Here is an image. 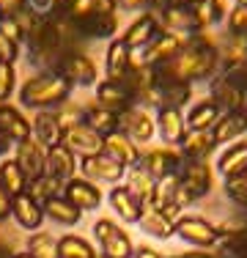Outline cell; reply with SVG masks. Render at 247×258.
I'll return each mask as SVG.
<instances>
[{
  "label": "cell",
  "mask_w": 247,
  "mask_h": 258,
  "mask_svg": "<svg viewBox=\"0 0 247 258\" xmlns=\"http://www.w3.org/2000/svg\"><path fill=\"white\" fill-rule=\"evenodd\" d=\"M0 135L14 146L30 138V121L22 115L20 107H14L9 102L0 104Z\"/></svg>",
  "instance_id": "23"
},
{
  "label": "cell",
  "mask_w": 247,
  "mask_h": 258,
  "mask_svg": "<svg viewBox=\"0 0 247 258\" xmlns=\"http://www.w3.org/2000/svg\"><path fill=\"white\" fill-rule=\"evenodd\" d=\"M127 184L124 187L129 189V192L135 195V198L140 201L143 206H148L151 204V198H154V189H157V181L151 179V173H148L146 168H140V165H135V168H129L127 170Z\"/></svg>",
  "instance_id": "32"
},
{
  "label": "cell",
  "mask_w": 247,
  "mask_h": 258,
  "mask_svg": "<svg viewBox=\"0 0 247 258\" xmlns=\"http://www.w3.org/2000/svg\"><path fill=\"white\" fill-rule=\"evenodd\" d=\"M209 85H212V99L217 102V107L222 110V113H239V110H247L244 91L239 88L231 77L217 75Z\"/></svg>",
  "instance_id": "18"
},
{
  "label": "cell",
  "mask_w": 247,
  "mask_h": 258,
  "mask_svg": "<svg viewBox=\"0 0 247 258\" xmlns=\"http://www.w3.org/2000/svg\"><path fill=\"white\" fill-rule=\"evenodd\" d=\"M60 146H66L77 159H83V157L102 154L104 138L99 132H94L88 124H77V126L64 129V140H60Z\"/></svg>",
  "instance_id": "14"
},
{
  "label": "cell",
  "mask_w": 247,
  "mask_h": 258,
  "mask_svg": "<svg viewBox=\"0 0 247 258\" xmlns=\"http://www.w3.org/2000/svg\"><path fill=\"white\" fill-rule=\"evenodd\" d=\"M14 255H17L14 247H9L6 242H0V258H14Z\"/></svg>",
  "instance_id": "52"
},
{
  "label": "cell",
  "mask_w": 247,
  "mask_h": 258,
  "mask_svg": "<svg viewBox=\"0 0 247 258\" xmlns=\"http://www.w3.org/2000/svg\"><path fill=\"white\" fill-rule=\"evenodd\" d=\"M80 173H83V179L88 181H104V184H121V179L127 176V168L118 165L115 159H110L107 154H94V157H83L80 159Z\"/></svg>",
  "instance_id": "13"
},
{
  "label": "cell",
  "mask_w": 247,
  "mask_h": 258,
  "mask_svg": "<svg viewBox=\"0 0 247 258\" xmlns=\"http://www.w3.org/2000/svg\"><path fill=\"white\" fill-rule=\"evenodd\" d=\"M195 3H198V0H195Z\"/></svg>",
  "instance_id": "58"
},
{
  "label": "cell",
  "mask_w": 247,
  "mask_h": 258,
  "mask_svg": "<svg viewBox=\"0 0 247 258\" xmlns=\"http://www.w3.org/2000/svg\"><path fill=\"white\" fill-rule=\"evenodd\" d=\"M30 258H58V239L47 231H36L28 239V250Z\"/></svg>",
  "instance_id": "39"
},
{
  "label": "cell",
  "mask_w": 247,
  "mask_h": 258,
  "mask_svg": "<svg viewBox=\"0 0 247 258\" xmlns=\"http://www.w3.org/2000/svg\"><path fill=\"white\" fill-rule=\"evenodd\" d=\"M11 217L22 231H39L44 223V206L36 204L28 192H22L11 201Z\"/></svg>",
  "instance_id": "24"
},
{
  "label": "cell",
  "mask_w": 247,
  "mask_h": 258,
  "mask_svg": "<svg viewBox=\"0 0 247 258\" xmlns=\"http://www.w3.org/2000/svg\"><path fill=\"white\" fill-rule=\"evenodd\" d=\"M99 107L110 110V113L121 115L127 107H132L135 99L132 94L127 91V85L118 83V80H99L96 83V99H94Z\"/></svg>",
  "instance_id": "20"
},
{
  "label": "cell",
  "mask_w": 247,
  "mask_h": 258,
  "mask_svg": "<svg viewBox=\"0 0 247 258\" xmlns=\"http://www.w3.org/2000/svg\"><path fill=\"white\" fill-rule=\"evenodd\" d=\"M247 170V140H236V143H228L225 151L217 157V173L222 179H231V176H242Z\"/></svg>",
  "instance_id": "28"
},
{
  "label": "cell",
  "mask_w": 247,
  "mask_h": 258,
  "mask_svg": "<svg viewBox=\"0 0 247 258\" xmlns=\"http://www.w3.org/2000/svg\"><path fill=\"white\" fill-rule=\"evenodd\" d=\"M102 154H107L110 159H115L118 165H124V168L129 170V168H135V165L140 162V154H143V151H140V146L132 143L121 129H115V132L104 135Z\"/></svg>",
  "instance_id": "19"
},
{
  "label": "cell",
  "mask_w": 247,
  "mask_h": 258,
  "mask_svg": "<svg viewBox=\"0 0 247 258\" xmlns=\"http://www.w3.org/2000/svg\"><path fill=\"white\" fill-rule=\"evenodd\" d=\"M72 83L64 80L58 72H36L20 85V102L22 107H30L36 113L41 110H58L60 104L72 99Z\"/></svg>",
  "instance_id": "2"
},
{
  "label": "cell",
  "mask_w": 247,
  "mask_h": 258,
  "mask_svg": "<svg viewBox=\"0 0 247 258\" xmlns=\"http://www.w3.org/2000/svg\"><path fill=\"white\" fill-rule=\"evenodd\" d=\"M138 165H140V168H146L148 173H151L154 181H162V179H168V176H176L178 170H181L184 157H181V151L162 146V149H148V151H143Z\"/></svg>",
  "instance_id": "9"
},
{
  "label": "cell",
  "mask_w": 247,
  "mask_h": 258,
  "mask_svg": "<svg viewBox=\"0 0 247 258\" xmlns=\"http://www.w3.org/2000/svg\"><path fill=\"white\" fill-rule=\"evenodd\" d=\"M138 225L143 228L148 236H154V239H170L173 233V223L168 217H165L159 209H154V206H143V214H140V220H138Z\"/></svg>",
  "instance_id": "33"
},
{
  "label": "cell",
  "mask_w": 247,
  "mask_h": 258,
  "mask_svg": "<svg viewBox=\"0 0 247 258\" xmlns=\"http://www.w3.org/2000/svg\"><path fill=\"white\" fill-rule=\"evenodd\" d=\"M22 6H25V0H0V14L9 17V14H14V11H20Z\"/></svg>",
  "instance_id": "49"
},
{
  "label": "cell",
  "mask_w": 247,
  "mask_h": 258,
  "mask_svg": "<svg viewBox=\"0 0 247 258\" xmlns=\"http://www.w3.org/2000/svg\"><path fill=\"white\" fill-rule=\"evenodd\" d=\"M132 258H162L154 247H148V244H140V247H135V255Z\"/></svg>",
  "instance_id": "50"
},
{
  "label": "cell",
  "mask_w": 247,
  "mask_h": 258,
  "mask_svg": "<svg viewBox=\"0 0 247 258\" xmlns=\"http://www.w3.org/2000/svg\"><path fill=\"white\" fill-rule=\"evenodd\" d=\"M173 231H176V236L181 242L193 244L198 250H209L220 242L217 225H212L206 217H198V214H181L176 220V225H173Z\"/></svg>",
  "instance_id": "5"
},
{
  "label": "cell",
  "mask_w": 247,
  "mask_h": 258,
  "mask_svg": "<svg viewBox=\"0 0 247 258\" xmlns=\"http://www.w3.org/2000/svg\"><path fill=\"white\" fill-rule=\"evenodd\" d=\"M9 146H14V143H9V140L0 135V154H6V151H9Z\"/></svg>",
  "instance_id": "53"
},
{
  "label": "cell",
  "mask_w": 247,
  "mask_h": 258,
  "mask_svg": "<svg viewBox=\"0 0 247 258\" xmlns=\"http://www.w3.org/2000/svg\"><path fill=\"white\" fill-rule=\"evenodd\" d=\"M80 217H83V212L74 209L64 195H55V198H49L44 204V220H52L58 225H77Z\"/></svg>",
  "instance_id": "34"
},
{
  "label": "cell",
  "mask_w": 247,
  "mask_h": 258,
  "mask_svg": "<svg viewBox=\"0 0 247 258\" xmlns=\"http://www.w3.org/2000/svg\"><path fill=\"white\" fill-rule=\"evenodd\" d=\"M244 132H247V110H239V113H222L217 118V124L212 126L214 143H225V146L242 140Z\"/></svg>",
  "instance_id": "27"
},
{
  "label": "cell",
  "mask_w": 247,
  "mask_h": 258,
  "mask_svg": "<svg viewBox=\"0 0 247 258\" xmlns=\"http://www.w3.org/2000/svg\"><path fill=\"white\" fill-rule=\"evenodd\" d=\"M159 33H162V25H159L157 14H154V11H143L140 17H135V20L129 22L127 30H124L118 39L132 52H140V50H146V47L151 44Z\"/></svg>",
  "instance_id": "10"
},
{
  "label": "cell",
  "mask_w": 247,
  "mask_h": 258,
  "mask_svg": "<svg viewBox=\"0 0 247 258\" xmlns=\"http://www.w3.org/2000/svg\"><path fill=\"white\" fill-rule=\"evenodd\" d=\"M22 9H28L39 20H55L58 14H64V9L58 6V0H25Z\"/></svg>",
  "instance_id": "42"
},
{
  "label": "cell",
  "mask_w": 247,
  "mask_h": 258,
  "mask_svg": "<svg viewBox=\"0 0 247 258\" xmlns=\"http://www.w3.org/2000/svg\"><path fill=\"white\" fill-rule=\"evenodd\" d=\"M154 124H157V135L168 149H176L181 146L184 135H187V121H184L181 110H173V107H162L154 113Z\"/></svg>",
  "instance_id": "17"
},
{
  "label": "cell",
  "mask_w": 247,
  "mask_h": 258,
  "mask_svg": "<svg viewBox=\"0 0 247 258\" xmlns=\"http://www.w3.org/2000/svg\"><path fill=\"white\" fill-rule=\"evenodd\" d=\"M0 187L9 189L11 198L28 192V179H25L22 168L14 162V159H3V162H0Z\"/></svg>",
  "instance_id": "36"
},
{
  "label": "cell",
  "mask_w": 247,
  "mask_h": 258,
  "mask_svg": "<svg viewBox=\"0 0 247 258\" xmlns=\"http://www.w3.org/2000/svg\"><path fill=\"white\" fill-rule=\"evenodd\" d=\"M14 162L22 168L25 179L33 181V179L47 173V149L39 146L33 138H28V140L14 146Z\"/></svg>",
  "instance_id": "15"
},
{
  "label": "cell",
  "mask_w": 247,
  "mask_h": 258,
  "mask_svg": "<svg viewBox=\"0 0 247 258\" xmlns=\"http://www.w3.org/2000/svg\"><path fill=\"white\" fill-rule=\"evenodd\" d=\"M64 80H69L72 88L80 85V88H91V85L99 83V72H96V63L88 58L83 50H69L60 55V60L55 63V69Z\"/></svg>",
  "instance_id": "3"
},
{
  "label": "cell",
  "mask_w": 247,
  "mask_h": 258,
  "mask_svg": "<svg viewBox=\"0 0 247 258\" xmlns=\"http://www.w3.org/2000/svg\"><path fill=\"white\" fill-rule=\"evenodd\" d=\"M159 77H170L178 83H212L220 75V60H217V44L209 33H195L187 39V44L178 50L173 60L157 69Z\"/></svg>",
  "instance_id": "1"
},
{
  "label": "cell",
  "mask_w": 247,
  "mask_h": 258,
  "mask_svg": "<svg viewBox=\"0 0 247 258\" xmlns=\"http://www.w3.org/2000/svg\"><path fill=\"white\" fill-rule=\"evenodd\" d=\"M30 138L39 146H44V149L60 146V140H64V126L58 124L55 110H41V113L33 115V121H30Z\"/></svg>",
  "instance_id": "21"
},
{
  "label": "cell",
  "mask_w": 247,
  "mask_h": 258,
  "mask_svg": "<svg viewBox=\"0 0 247 258\" xmlns=\"http://www.w3.org/2000/svg\"><path fill=\"white\" fill-rule=\"evenodd\" d=\"M80 170V159L72 154L66 146H55V149H47V173L52 179H58L60 184H66L69 179H74Z\"/></svg>",
  "instance_id": "26"
},
{
  "label": "cell",
  "mask_w": 247,
  "mask_h": 258,
  "mask_svg": "<svg viewBox=\"0 0 247 258\" xmlns=\"http://www.w3.org/2000/svg\"><path fill=\"white\" fill-rule=\"evenodd\" d=\"M83 124H88L94 132H99L104 138V135H110V132H115V129H118V115L110 113V110H104V107H99L96 102H88V104H85Z\"/></svg>",
  "instance_id": "35"
},
{
  "label": "cell",
  "mask_w": 247,
  "mask_h": 258,
  "mask_svg": "<svg viewBox=\"0 0 247 258\" xmlns=\"http://www.w3.org/2000/svg\"><path fill=\"white\" fill-rule=\"evenodd\" d=\"M77 41H113L118 39V14H91L72 20Z\"/></svg>",
  "instance_id": "8"
},
{
  "label": "cell",
  "mask_w": 247,
  "mask_h": 258,
  "mask_svg": "<svg viewBox=\"0 0 247 258\" xmlns=\"http://www.w3.org/2000/svg\"><path fill=\"white\" fill-rule=\"evenodd\" d=\"M0 20H3V14H0Z\"/></svg>",
  "instance_id": "57"
},
{
  "label": "cell",
  "mask_w": 247,
  "mask_h": 258,
  "mask_svg": "<svg viewBox=\"0 0 247 258\" xmlns=\"http://www.w3.org/2000/svg\"><path fill=\"white\" fill-rule=\"evenodd\" d=\"M135 63V52L124 44L121 39H113L107 44V52H104V80H121L129 75Z\"/></svg>",
  "instance_id": "22"
},
{
  "label": "cell",
  "mask_w": 247,
  "mask_h": 258,
  "mask_svg": "<svg viewBox=\"0 0 247 258\" xmlns=\"http://www.w3.org/2000/svg\"><path fill=\"white\" fill-rule=\"evenodd\" d=\"M14 88H17V72H14V63H3V60H0V104L11 99Z\"/></svg>",
  "instance_id": "43"
},
{
  "label": "cell",
  "mask_w": 247,
  "mask_h": 258,
  "mask_svg": "<svg viewBox=\"0 0 247 258\" xmlns=\"http://www.w3.org/2000/svg\"><path fill=\"white\" fill-rule=\"evenodd\" d=\"M14 258H30V255H28V253H17Z\"/></svg>",
  "instance_id": "56"
},
{
  "label": "cell",
  "mask_w": 247,
  "mask_h": 258,
  "mask_svg": "<svg viewBox=\"0 0 247 258\" xmlns=\"http://www.w3.org/2000/svg\"><path fill=\"white\" fill-rule=\"evenodd\" d=\"M181 258H212L209 253H187V255H181Z\"/></svg>",
  "instance_id": "54"
},
{
  "label": "cell",
  "mask_w": 247,
  "mask_h": 258,
  "mask_svg": "<svg viewBox=\"0 0 247 258\" xmlns=\"http://www.w3.org/2000/svg\"><path fill=\"white\" fill-rule=\"evenodd\" d=\"M236 6H242V9H247V0H236Z\"/></svg>",
  "instance_id": "55"
},
{
  "label": "cell",
  "mask_w": 247,
  "mask_h": 258,
  "mask_svg": "<svg viewBox=\"0 0 247 258\" xmlns=\"http://www.w3.org/2000/svg\"><path fill=\"white\" fill-rule=\"evenodd\" d=\"M107 201H110L113 212L118 214L124 223H138L140 214H143V204H140V201L135 198V195L129 192L124 184H115V187L110 189V192H107Z\"/></svg>",
  "instance_id": "29"
},
{
  "label": "cell",
  "mask_w": 247,
  "mask_h": 258,
  "mask_svg": "<svg viewBox=\"0 0 247 258\" xmlns=\"http://www.w3.org/2000/svg\"><path fill=\"white\" fill-rule=\"evenodd\" d=\"M55 115H58V124L64 129L77 126V124H83V118H85V104H77V102L69 99L66 104H60V107L55 110Z\"/></svg>",
  "instance_id": "40"
},
{
  "label": "cell",
  "mask_w": 247,
  "mask_h": 258,
  "mask_svg": "<svg viewBox=\"0 0 247 258\" xmlns=\"http://www.w3.org/2000/svg\"><path fill=\"white\" fill-rule=\"evenodd\" d=\"M60 192H64V184H60L58 179H52L49 173L39 176V179H33V181H28V195L36 201V204H41V206H44L49 198L60 195Z\"/></svg>",
  "instance_id": "38"
},
{
  "label": "cell",
  "mask_w": 247,
  "mask_h": 258,
  "mask_svg": "<svg viewBox=\"0 0 247 258\" xmlns=\"http://www.w3.org/2000/svg\"><path fill=\"white\" fill-rule=\"evenodd\" d=\"M190 36H178V33H168V30H162V33L157 36V39L151 41V44L146 47V50H140V63L146 66H154V69H159V66H165L168 60H173L178 55L184 44H187Z\"/></svg>",
  "instance_id": "12"
},
{
  "label": "cell",
  "mask_w": 247,
  "mask_h": 258,
  "mask_svg": "<svg viewBox=\"0 0 247 258\" xmlns=\"http://www.w3.org/2000/svg\"><path fill=\"white\" fill-rule=\"evenodd\" d=\"M225 195H228V201H231L233 206L247 209V179H244V173L225 179Z\"/></svg>",
  "instance_id": "41"
},
{
  "label": "cell",
  "mask_w": 247,
  "mask_h": 258,
  "mask_svg": "<svg viewBox=\"0 0 247 258\" xmlns=\"http://www.w3.org/2000/svg\"><path fill=\"white\" fill-rule=\"evenodd\" d=\"M214 149H217V143H214L212 132H193V129H187L181 146H178L181 157L190 159V162H206V157L212 154Z\"/></svg>",
  "instance_id": "30"
},
{
  "label": "cell",
  "mask_w": 247,
  "mask_h": 258,
  "mask_svg": "<svg viewBox=\"0 0 247 258\" xmlns=\"http://www.w3.org/2000/svg\"><path fill=\"white\" fill-rule=\"evenodd\" d=\"M228 11H231V9H228L225 0H198V3H195L198 25H201L203 33H206V30H212V28L225 25Z\"/></svg>",
  "instance_id": "31"
},
{
  "label": "cell",
  "mask_w": 247,
  "mask_h": 258,
  "mask_svg": "<svg viewBox=\"0 0 247 258\" xmlns=\"http://www.w3.org/2000/svg\"><path fill=\"white\" fill-rule=\"evenodd\" d=\"M187 3H195V0H157L154 11H157V9H162V6H187Z\"/></svg>",
  "instance_id": "51"
},
{
  "label": "cell",
  "mask_w": 247,
  "mask_h": 258,
  "mask_svg": "<svg viewBox=\"0 0 247 258\" xmlns=\"http://www.w3.org/2000/svg\"><path fill=\"white\" fill-rule=\"evenodd\" d=\"M118 129L127 135L132 143H148V140L157 135V124H154V113L140 104H132L118 115Z\"/></svg>",
  "instance_id": "7"
},
{
  "label": "cell",
  "mask_w": 247,
  "mask_h": 258,
  "mask_svg": "<svg viewBox=\"0 0 247 258\" xmlns=\"http://www.w3.org/2000/svg\"><path fill=\"white\" fill-rule=\"evenodd\" d=\"M0 33H3L6 39L14 41V44L20 47V50L25 47V33L20 30V25L14 22V17H3V20H0Z\"/></svg>",
  "instance_id": "45"
},
{
  "label": "cell",
  "mask_w": 247,
  "mask_h": 258,
  "mask_svg": "<svg viewBox=\"0 0 247 258\" xmlns=\"http://www.w3.org/2000/svg\"><path fill=\"white\" fill-rule=\"evenodd\" d=\"M157 0H118V9L124 11H154Z\"/></svg>",
  "instance_id": "47"
},
{
  "label": "cell",
  "mask_w": 247,
  "mask_h": 258,
  "mask_svg": "<svg viewBox=\"0 0 247 258\" xmlns=\"http://www.w3.org/2000/svg\"><path fill=\"white\" fill-rule=\"evenodd\" d=\"M225 30H228V33H236V36H247V9L233 6V9L228 11Z\"/></svg>",
  "instance_id": "44"
},
{
  "label": "cell",
  "mask_w": 247,
  "mask_h": 258,
  "mask_svg": "<svg viewBox=\"0 0 247 258\" xmlns=\"http://www.w3.org/2000/svg\"><path fill=\"white\" fill-rule=\"evenodd\" d=\"M154 14H157L162 30H168V33H178V36L203 33L201 25H198L195 3H187V6H162V9H157Z\"/></svg>",
  "instance_id": "6"
},
{
  "label": "cell",
  "mask_w": 247,
  "mask_h": 258,
  "mask_svg": "<svg viewBox=\"0 0 247 258\" xmlns=\"http://www.w3.org/2000/svg\"><path fill=\"white\" fill-rule=\"evenodd\" d=\"M11 201H14V198L9 195V189L0 187V223L11 217Z\"/></svg>",
  "instance_id": "48"
},
{
  "label": "cell",
  "mask_w": 247,
  "mask_h": 258,
  "mask_svg": "<svg viewBox=\"0 0 247 258\" xmlns=\"http://www.w3.org/2000/svg\"><path fill=\"white\" fill-rule=\"evenodd\" d=\"M178 181L190 192V198L201 201L214 189V170L209 162H190V159H184L181 170H178Z\"/></svg>",
  "instance_id": "11"
},
{
  "label": "cell",
  "mask_w": 247,
  "mask_h": 258,
  "mask_svg": "<svg viewBox=\"0 0 247 258\" xmlns=\"http://www.w3.org/2000/svg\"><path fill=\"white\" fill-rule=\"evenodd\" d=\"M60 195H64L74 209H80V212H94V209L102 206V198H104L102 189H99L94 181L83 179V176H74V179L66 181Z\"/></svg>",
  "instance_id": "16"
},
{
  "label": "cell",
  "mask_w": 247,
  "mask_h": 258,
  "mask_svg": "<svg viewBox=\"0 0 247 258\" xmlns=\"http://www.w3.org/2000/svg\"><path fill=\"white\" fill-rule=\"evenodd\" d=\"M94 236L99 242V250H102L99 255H104V258H132L135 255V244L129 239V233L118 228L113 220H107V217L96 220Z\"/></svg>",
  "instance_id": "4"
},
{
  "label": "cell",
  "mask_w": 247,
  "mask_h": 258,
  "mask_svg": "<svg viewBox=\"0 0 247 258\" xmlns=\"http://www.w3.org/2000/svg\"><path fill=\"white\" fill-rule=\"evenodd\" d=\"M17 58H20V47L0 33V60H3V63H14Z\"/></svg>",
  "instance_id": "46"
},
{
  "label": "cell",
  "mask_w": 247,
  "mask_h": 258,
  "mask_svg": "<svg viewBox=\"0 0 247 258\" xmlns=\"http://www.w3.org/2000/svg\"><path fill=\"white\" fill-rule=\"evenodd\" d=\"M99 253L88 239L77 236V233H66L58 239V258H96Z\"/></svg>",
  "instance_id": "37"
},
{
  "label": "cell",
  "mask_w": 247,
  "mask_h": 258,
  "mask_svg": "<svg viewBox=\"0 0 247 258\" xmlns=\"http://www.w3.org/2000/svg\"><path fill=\"white\" fill-rule=\"evenodd\" d=\"M220 115L222 110L217 107V102L212 96H206V99H198L190 104L184 121H187V129H193V132H212V126L217 124Z\"/></svg>",
  "instance_id": "25"
}]
</instances>
